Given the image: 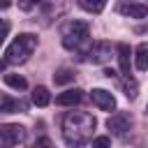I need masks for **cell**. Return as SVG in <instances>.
I'll list each match as a JSON object with an SVG mask.
<instances>
[{
  "mask_svg": "<svg viewBox=\"0 0 148 148\" xmlns=\"http://www.w3.org/2000/svg\"><path fill=\"white\" fill-rule=\"evenodd\" d=\"M111 53H113V49H111L109 42H95V44L88 49L86 60L92 62V65H104V62L111 60Z\"/></svg>",
  "mask_w": 148,
  "mask_h": 148,
  "instance_id": "7",
  "label": "cell"
},
{
  "mask_svg": "<svg viewBox=\"0 0 148 148\" xmlns=\"http://www.w3.org/2000/svg\"><path fill=\"white\" fill-rule=\"evenodd\" d=\"M134 65H136L139 72H146L148 69V42H141L134 49Z\"/></svg>",
  "mask_w": 148,
  "mask_h": 148,
  "instance_id": "13",
  "label": "cell"
},
{
  "mask_svg": "<svg viewBox=\"0 0 148 148\" xmlns=\"http://www.w3.org/2000/svg\"><path fill=\"white\" fill-rule=\"evenodd\" d=\"M0 111L2 113H14V111H28V102L25 99H14L12 95H2V102H0Z\"/></svg>",
  "mask_w": 148,
  "mask_h": 148,
  "instance_id": "12",
  "label": "cell"
},
{
  "mask_svg": "<svg viewBox=\"0 0 148 148\" xmlns=\"http://www.w3.org/2000/svg\"><path fill=\"white\" fill-rule=\"evenodd\" d=\"M118 12L123 16H130V18H143L148 14V7L143 2H134V0H120L118 5Z\"/></svg>",
  "mask_w": 148,
  "mask_h": 148,
  "instance_id": "9",
  "label": "cell"
},
{
  "mask_svg": "<svg viewBox=\"0 0 148 148\" xmlns=\"http://www.w3.org/2000/svg\"><path fill=\"white\" fill-rule=\"evenodd\" d=\"M2 81H5L9 88H14V90H25V88H28V81H25L21 74H12V72H5V74H2Z\"/></svg>",
  "mask_w": 148,
  "mask_h": 148,
  "instance_id": "14",
  "label": "cell"
},
{
  "mask_svg": "<svg viewBox=\"0 0 148 148\" xmlns=\"http://www.w3.org/2000/svg\"><path fill=\"white\" fill-rule=\"evenodd\" d=\"M132 125H134V118H132L130 111H116V113L106 120L109 132L116 134V136H125V134L132 130Z\"/></svg>",
  "mask_w": 148,
  "mask_h": 148,
  "instance_id": "5",
  "label": "cell"
},
{
  "mask_svg": "<svg viewBox=\"0 0 148 148\" xmlns=\"http://www.w3.org/2000/svg\"><path fill=\"white\" fill-rule=\"evenodd\" d=\"M81 9L90 12V14H99L104 7H106V0H76Z\"/></svg>",
  "mask_w": 148,
  "mask_h": 148,
  "instance_id": "17",
  "label": "cell"
},
{
  "mask_svg": "<svg viewBox=\"0 0 148 148\" xmlns=\"http://www.w3.org/2000/svg\"><path fill=\"white\" fill-rule=\"evenodd\" d=\"M76 79V72L72 69V67H60L56 74H53V81L58 83V86H65V83H72Z\"/></svg>",
  "mask_w": 148,
  "mask_h": 148,
  "instance_id": "15",
  "label": "cell"
},
{
  "mask_svg": "<svg viewBox=\"0 0 148 148\" xmlns=\"http://www.w3.org/2000/svg\"><path fill=\"white\" fill-rule=\"evenodd\" d=\"M25 139H28V132H25L23 125H12V123L0 125V143H2L5 148L25 143Z\"/></svg>",
  "mask_w": 148,
  "mask_h": 148,
  "instance_id": "4",
  "label": "cell"
},
{
  "mask_svg": "<svg viewBox=\"0 0 148 148\" xmlns=\"http://www.w3.org/2000/svg\"><path fill=\"white\" fill-rule=\"evenodd\" d=\"M109 143H111L109 136H97V139H92V146H109Z\"/></svg>",
  "mask_w": 148,
  "mask_h": 148,
  "instance_id": "19",
  "label": "cell"
},
{
  "mask_svg": "<svg viewBox=\"0 0 148 148\" xmlns=\"http://www.w3.org/2000/svg\"><path fill=\"white\" fill-rule=\"evenodd\" d=\"M116 53H118V62H120V74H123V76H132V67H130V56H132V51H130V46H127L125 42H120V44L116 46Z\"/></svg>",
  "mask_w": 148,
  "mask_h": 148,
  "instance_id": "10",
  "label": "cell"
},
{
  "mask_svg": "<svg viewBox=\"0 0 148 148\" xmlns=\"http://www.w3.org/2000/svg\"><path fill=\"white\" fill-rule=\"evenodd\" d=\"M60 127H62V139L67 146H83V143L92 141L97 120L88 111H67L62 116Z\"/></svg>",
  "mask_w": 148,
  "mask_h": 148,
  "instance_id": "1",
  "label": "cell"
},
{
  "mask_svg": "<svg viewBox=\"0 0 148 148\" xmlns=\"http://www.w3.org/2000/svg\"><path fill=\"white\" fill-rule=\"evenodd\" d=\"M88 35H90V25L86 21H81V18H69L60 28V39H62V46L67 51L81 49V44L88 39Z\"/></svg>",
  "mask_w": 148,
  "mask_h": 148,
  "instance_id": "3",
  "label": "cell"
},
{
  "mask_svg": "<svg viewBox=\"0 0 148 148\" xmlns=\"http://www.w3.org/2000/svg\"><path fill=\"white\" fill-rule=\"evenodd\" d=\"M49 102H51V92H49V88L37 86V88L32 90V104H37V106H49Z\"/></svg>",
  "mask_w": 148,
  "mask_h": 148,
  "instance_id": "16",
  "label": "cell"
},
{
  "mask_svg": "<svg viewBox=\"0 0 148 148\" xmlns=\"http://www.w3.org/2000/svg\"><path fill=\"white\" fill-rule=\"evenodd\" d=\"M37 146H51V139H37Z\"/></svg>",
  "mask_w": 148,
  "mask_h": 148,
  "instance_id": "20",
  "label": "cell"
},
{
  "mask_svg": "<svg viewBox=\"0 0 148 148\" xmlns=\"http://www.w3.org/2000/svg\"><path fill=\"white\" fill-rule=\"evenodd\" d=\"M32 7H37V2H35V0H18V9H23V12H30Z\"/></svg>",
  "mask_w": 148,
  "mask_h": 148,
  "instance_id": "18",
  "label": "cell"
},
{
  "mask_svg": "<svg viewBox=\"0 0 148 148\" xmlns=\"http://www.w3.org/2000/svg\"><path fill=\"white\" fill-rule=\"evenodd\" d=\"M146 111H148V109H146Z\"/></svg>",
  "mask_w": 148,
  "mask_h": 148,
  "instance_id": "21",
  "label": "cell"
},
{
  "mask_svg": "<svg viewBox=\"0 0 148 148\" xmlns=\"http://www.w3.org/2000/svg\"><path fill=\"white\" fill-rule=\"evenodd\" d=\"M81 99H83V90L81 88H69V90H65V92H60L56 97V104H60V106H74Z\"/></svg>",
  "mask_w": 148,
  "mask_h": 148,
  "instance_id": "11",
  "label": "cell"
},
{
  "mask_svg": "<svg viewBox=\"0 0 148 148\" xmlns=\"http://www.w3.org/2000/svg\"><path fill=\"white\" fill-rule=\"evenodd\" d=\"M42 16H44V23L49 25L53 18L62 16L67 9H69V0H42Z\"/></svg>",
  "mask_w": 148,
  "mask_h": 148,
  "instance_id": "6",
  "label": "cell"
},
{
  "mask_svg": "<svg viewBox=\"0 0 148 148\" xmlns=\"http://www.w3.org/2000/svg\"><path fill=\"white\" fill-rule=\"evenodd\" d=\"M37 49V35L32 32H23L18 35L7 49H5V56H2V69H7L9 65H23L32 51Z\"/></svg>",
  "mask_w": 148,
  "mask_h": 148,
  "instance_id": "2",
  "label": "cell"
},
{
  "mask_svg": "<svg viewBox=\"0 0 148 148\" xmlns=\"http://www.w3.org/2000/svg\"><path fill=\"white\" fill-rule=\"evenodd\" d=\"M90 99H92V104H95L99 111H113V109H116V97H113L109 90H104V88H95V90L90 92Z\"/></svg>",
  "mask_w": 148,
  "mask_h": 148,
  "instance_id": "8",
  "label": "cell"
}]
</instances>
